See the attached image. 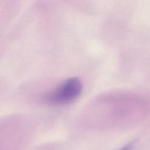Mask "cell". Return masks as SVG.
Listing matches in <instances>:
<instances>
[{"label": "cell", "mask_w": 150, "mask_h": 150, "mask_svg": "<svg viewBox=\"0 0 150 150\" xmlns=\"http://www.w3.org/2000/svg\"><path fill=\"white\" fill-rule=\"evenodd\" d=\"M82 89V83L79 78L70 77L48 93L45 100L51 105H66L77 98Z\"/></svg>", "instance_id": "cell-1"}, {"label": "cell", "mask_w": 150, "mask_h": 150, "mask_svg": "<svg viewBox=\"0 0 150 150\" xmlns=\"http://www.w3.org/2000/svg\"><path fill=\"white\" fill-rule=\"evenodd\" d=\"M134 148L133 142H130L118 150H132Z\"/></svg>", "instance_id": "cell-2"}]
</instances>
